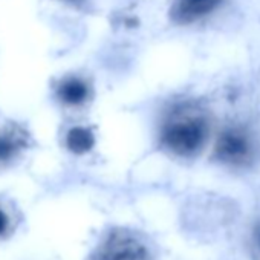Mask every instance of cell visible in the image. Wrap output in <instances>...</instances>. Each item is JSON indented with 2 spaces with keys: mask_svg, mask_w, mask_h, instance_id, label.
<instances>
[{
  "mask_svg": "<svg viewBox=\"0 0 260 260\" xmlns=\"http://www.w3.org/2000/svg\"><path fill=\"white\" fill-rule=\"evenodd\" d=\"M208 125L205 118L196 110H179L170 116L162 128L164 146L176 155L190 156L205 143Z\"/></svg>",
  "mask_w": 260,
  "mask_h": 260,
  "instance_id": "obj_1",
  "label": "cell"
},
{
  "mask_svg": "<svg viewBox=\"0 0 260 260\" xmlns=\"http://www.w3.org/2000/svg\"><path fill=\"white\" fill-rule=\"evenodd\" d=\"M147 248L135 236L115 231L95 254V260H147Z\"/></svg>",
  "mask_w": 260,
  "mask_h": 260,
  "instance_id": "obj_2",
  "label": "cell"
},
{
  "mask_svg": "<svg viewBox=\"0 0 260 260\" xmlns=\"http://www.w3.org/2000/svg\"><path fill=\"white\" fill-rule=\"evenodd\" d=\"M220 0H175L172 14L179 23H191L210 14Z\"/></svg>",
  "mask_w": 260,
  "mask_h": 260,
  "instance_id": "obj_3",
  "label": "cell"
},
{
  "mask_svg": "<svg viewBox=\"0 0 260 260\" xmlns=\"http://www.w3.org/2000/svg\"><path fill=\"white\" fill-rule=\"evenodd\" d=\"M217 155L223 161L230 162H239L245 159V156L248 155L246 138L237 130H228L217 141Z\"/></svg>",
  "mask_w": 260,
  "mask_h": 260,
  "instance_id": "obj_4",
  "label": "cell"
},
{
  "mask_svg": "<svg viewBox=\"0 0 260 260\" xmlns=\"http://www.w3.org/2000/svg\"><path fill=\"white\" fill-rule=\"evenodd\" d=\"M58 96L69 106H80L90 96V87L80 78H68L58 87Z\"/></svg>",
  "mask_w": 260,
  "mask_h": 260,
  "instance_id": "obj_5",
  "label": "cell"
},
{
  "mask_svg": "<svg viewBox=\"0 0 260 260\" xmlns=\"http://www.w3.org/2000/svg\"><path fill=\"white\" fill-rule=\"evenodd\" d=\"M68 140H69V147L77 150V152H83V150H87L90 146H92V137L89 132L83 128H77V130H72V132L68 135Z\"/></svg>",
  "mask_w": 260,
  "mask_h": 260,
  "instance_id": "obj_6",
  "label": "cell"
},
{
  "mask_svg": "<svg viewBox=\"0 0 260 260\" xmlns=\"http://www.w3.org/2000/svg\"><path fill=\"white\" fill-rule=\"evenodd\" d=\"M7 226H8V219H7V216L2 211H0V234H2L7 230Z\"/></svg>",
  "mask_w": 260,
  "mask_h": 260,
  "instance_id": "obj_7",
  "label": "cell"
}]
</instances>
